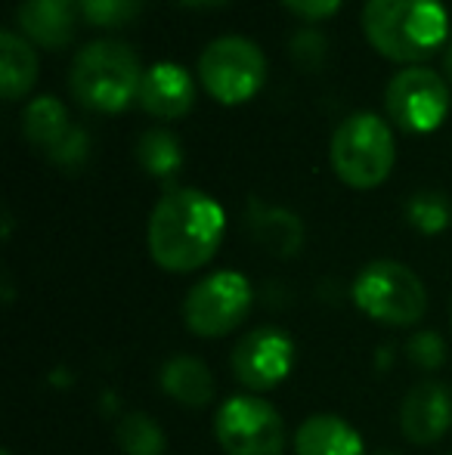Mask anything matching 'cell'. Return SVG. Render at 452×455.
<instances>
[{
  "label": "cell",
  "instance_id": "6da1fadb",
  "mask_svg": "<svg viewBox=\"0 0 452 455\" xmlns=\"http://www.w3.org/2000/svg\"><path fill=\"white\" fill-rule=\"evenodd\" d=\"M224 208L193 186L168 189L149 214V254L168 273H193L218 254L224 239Z\"/></svg>",
  "mask_w": 452,
  "mask_h": 455
},
{
  "label": "cell",
  "instance_id": "7a4b0ae2",
  "mask_svg": "<svg viewBox=\"0 0 452 455\" xmlns=\"http://www.w3.org/2000/svg\"><path fill=\"white\" fill-rule=\"evenodd\" d=\"M362 28L387 60L418 62L447 41L449 16L443 0H366Z\"/></svg>",
  "mask_w": 452,
  "mask_h": 455
},
{
  "label": "cell",
  "instance_id": "3957f363",
  "mask_svg": "<svg viewBox=\"0 0 452 455\" xmlns=\"http://www.w3.org/2000/svg\"><path fill=\"white\" fill-rule=\"evenodd\" d=\"M139 56L121 41H91L75 53L68 84L87 108L121 112L139 93Z\"/></svg>",
  "mask_w": 452,
  "mask_h": 455
},
{
  "label": "cell",
  "instance_id": "277c9868",
  "mask_svg": "<svg viewBox=\"0 0 452 455\" xmlns=\"http://www.w3.org/2000/svg\"><path fill=\"white\" fill-rule=\"evenodd\" d=\"M397 146L385 118L353 112L332 133V168L353 189H372L391 174Z\"/></svg>",
  "mask_w": 452,
  "mask_h": 455
},
{
  "label": "cell",
  "instance_id": "5b68a950",
  "mask_svg": "<svg viewBox=\"0 0 452 455\" xmlns=\"http://www.w3.org/2000/svg\"><path fill=\"white\" fill-rule=\"evenodd\" d=\"M353 304L375 323L409 329L422 323L428 310V291L422 279L400 260H372L356 275Z\"/></svg>",
  "mask_w": 452,
  "mask_h": 455
},
{
  "label": "cell",
  "instance_id": "8992f818",
  "mask_svg": "<svg viewBox=\"0 0 452 455\" xmlns=\"http://www.w3.org/2000/svg\"><path fill=\"white\" fill-rule=\"evenodd\" d=\"M199 78L205 91L226 106L251 100L266 78L264 50L242 35L214 37L199 56Z\"/></svg>",
  "mask_w": 452,
  "mask_h": 455
},
{
  "label": "cell",
  "instance_id": "52a82bcc",
  "mask_svg": "<svg viewBox=\"0 0 452 455\" xmlns=\"http://www.w3.org/2000/svg\"><path fill=\"white\" fill-rule=\"evenodd\" d=\"M251 298V285L242 273H211L208 279L195 282L183 300L186 329L199 338H224L248 319Z\"/></svg>",
  "mask_w": 452,
  "mask_h": 455
},
{
  "label": "cell",
  "instance_id": "ba28073f",
  "mask_svg": "<svg viewBox=\"0 0 452 455\" xmlns=\"http://www.w3.org/2000/svg\"><path fill=\"white\" fill-rule=\"evenodd\" d=\"M214 434L226 455H282L285 421L260 396H229L214 415Z\"/></svg>",
  "mask_w": 452,
  "mask_h": 455
},
{
  "label": "cell",
  "instance_id": "9c48e42d",
  "mask_svg": "<svg viewBox=\"0 0 452 455\" xmlns=\"http://www.w3.org/2000/svg\"><path fill=\"white\" fill-rule=\"evenodd\" d=\"M385 102L400 127L412 133H428L447 118L449 91L434 68H403L387 84Z\"/></svg>",
  "mask_w": 452,
  "mask_h": 455
},
{
  "label": "cell",
  "instance_id": "30bf717a",
  "mask_svg": "<svg viewBox=\"0 0 452 455\" xmlns=\"http://www.w3.org/2000/svg\"><path fill=\"white\" fill-rule=\"evenodd\" d=\"M295 341L276 325H264L239 338L233 347V371L248 390H273L295 369Z\"/></svg>",
  "mask_w": 452,
  "mask_h": 455
},
{
  "label": "cell",
  "instance_id": "8fae6325",
  "mask_svg": "<svg viewBox=\"0 0 452 455\" xmlns=\"http://www.w3.org/2000/svg\"><path fill=\"white\" fill-rule=\"evenodd\" d=\"M25 137L47 152L50 162L62 164V168H78L84 164L91 140H87L84 127L72 124L66 106L56 96H37L31 106L25 108Z\"/></svg>",
  "mask_w": 452,
  "mask_h": 455
},
{
  "label": "cell",
  "instance_id": "7c38bea8",
  "mask_svg": "<svg viewBox=\"0 0 452 455\" xmlns=\"http://www.w3.org/2000/svg\"><path fill=\"white\" fill-rule=\"evenodd\" d=\"M400 427L409 443H437L452 427V390L440 381H418L403 396Z\"/></svg>",
  "mask_w": 452,
  "mask_h": 455
},
{
  "label": "cell",
  "instance_id": "4fadbf2b",
  "mask_svg": "<svg viewBox=\"0 0 452 455\" xmlns=\"http://www.w3.org/2000/svg\"><path fill=\"white\" fill-rule=\"evenodd\" d=\"M137 100L155 118H180L195 102V81L177 62H155V66L143 72Z\"/></svg>",
  "mask_w": 452,
  "mask_h": 455
},
{
  "label": "cell",
  "instance_id": "5bb4252c",
  "mask_svg": "<svg viewBox=\"0 0 452 455\" xmlns=\"http://www.w3.org/2000/svg\"><path fill=\"white\" fill-rule=\"evenodd\" d=\"M81 0H22L16 22L31 41L44 47H62L72 41Z\"/></svg>",
  "mask_w": 452,
  "mask_h": 455
},
{
  "label": "cell",
  "instance_id": "9a60e30c",
  "mask_svg": "<svg viewBox=\"0 0 452 455\" xmlns=\"http://www.w3.org/2000/svg\"><path fill=\"white\" fill-rule=\"evenodd\" d=\"M248 229L258 239L260 248H266L276 258H295L304 245V223L289 208H276V204H264L258 198L248 202Z\"/></svg>",
  "mask_w": 452,
  "mask_h": 455
},
{
  "label": "cell",
  "instance_id": "2e32d148",
  "mask_svg": "<svg viewBox=\"0 0 452 455\" xmlns=\"http://www.w3.org/2000/svg\"><path fill=\"white\" fill-rule=\"evenodd\" d=\"M295 455H362V437L338 415H310L295 434Z\"/></svg>",
  "mask_w": 452,
  "mask_h": 455
},
{
  "label": "cell",
  "instance_id": "e0dca14e",
  "mask_svg": "<svg viewBox=\"0 0 452 455\" xmlns=\"http://www.w3.org/2000/svg\"><path fill=\"white\" fill-rule=\"evenodd\" d=\"M162 390L168 396H174L180 406L186 409H202L214 400V375L199 356H170L162 365Z\"/></svg>",
  "mask_w": 452,
  "mask_h": 455
},
{
  "label": "cell",
  "instance_id": "ac0fdd59",
  "mask_svg": "<svg viewBox=\"0 0 452 455\" xmlns=\"http://www.w3.org/2000/svg\"><path fill=\"white\" fill-rule=\"evenodd\" d=\"M37 78V56L22 35L4 28L0 31V87L6 100H19L31 91Z\"/></svg>",
  "mask_w": 452,
  "mask_h": 455
},
{
  "label": "cell",
  "instance_id": "d6986e66",
  "mask_svg": "<svg viewBox=\"0 0 452 455\" xmlns=\"http://www.w3.org/2000/svg\"><path fill=\"white\" fill-rule=\"evenodd\" d=\"M137 162L143 164V171L155 177H170L177 174V168L183 164V149L180 140L164 127H152L143 131L137 140Z\"/></svg>",
  "mask_w": 452,
  "mask_h": 455
},
{
  "label": "cell",
  "instance_id": "ffe728a7",
  "mask_svg": "<svg viewBox=\"0 0 452 455\" xmlns=\"http://www.w3.org/2000/svg\"><path fill=\"white\" fill-rule=\"evenodd\" d=\"M115 437H118V446L124 455H164V446H168L158 421L149 419L146 412L124 415Z\"/></svg>",
  "mask_w": 452,
  "mask_h": 455
},
{
  "label": "cell",
  "instance_id": "44dd1931",
  "mask_svg": "<svg viewBox=\"0 0 452 455\" xmlns=\"http://www.w3.org/2000/svg\"><path fill=\"white\" fill-rule=\"evenodd\" d=\"M406 214H409L412 227L434 235L449 223V198L437 189L416 192V196L409 198V204H406Z\"/></svg>",
  "mask_w": 452,
  "mask_h": 455
},
{
  "label": "cell",
  "instance_id": "7402d4cb",
  "mask_svg": "<svg viewBox=\"0 0 452 455\" xmlns=\"http://www.w3.org/2000/svg\"><path fill=\"white\" fill-rule=\"evenodd\" d=\"M146 0H81V12L87 22L103 25V28H118L139 16Z\"/></svg>",
  "mask_w": 452,
  "mask_h": 455
},
{
  "label": "cell",
  "instance_id": "603a6c76",
  "mask_svg": "<svg viewBox=\"0 0 452 455\" xmlns=\"http://www.w3.org/2000/svg\"><path fill=\"white\" fill-rule=\"evenodd\" d=\"M409 360L422 369H440L447 360V347H443V338L437 331H418L409 341Z\"/></svg>",
  "mask_w": 452,
  "mask_h": 455
},
{
  "label": "cell",
  "instance_id": "cb8c5ba5",
  "mask_svg": "<svg viewBox=\"0 0 452 455\" xmlns=\"http://www.w3.org/2000/svg\"><path fill=\"white\" fill-rule=\"evenodd\" d=\"M291 44H295V47H291L295 50V56L307 62V66H313V62L326 53V41H322L316 31H301V35H295V41Z\"/></svg>",
  "mask_w": 452,
  "mask_h": 455
},
{
  "label": "cell",
  "instance_id": "d4e9b609",
  "mask_svg": "<svg viewBox=\"0 0 452 455\" xmlns=\"http://www.w3.org/2000/svg\"><path fill=\"white\" fill-rule=\"evenodd\" d=\"M285 4L304 19H326L338 10L341 0H285Z\"/></svg>",
  "mask_w": 452,
  "mask_h": 455
},
{
  "label": "cell",
  "instance_id": "484cf974",
  "mask_svg": "<svg viewBox=\"0 0 452 455\" xmlns=\"http://www.w3.org/2000/svg\"><path fill=\"white\" fill-rule=\"evenodd\" d=\"M180 4H186V6H220V4H226V0H180Z\"/></svg>",
  "mask_w": 452,
  "mask_h": 455
},
{
  "label": "cell",
  "instance_id": "4316f807",
  "mask_svg": "<svg viewBox=\"0 0 452 455\" xmlns=\"http://www.w3.org/2000/svg\"><path fill=\"white\" fill-rule=\"evenodd\" d=\"M447 75L452 78V44H449V50H447Z\"/></svg>",
  "mask_w": 452,
  "mask_h": 455
},
{
  "label": "cell",
  "instance_id": "83f0119b",
  "mask_svg": "<svg viewBox=\"0 0 452 455\" xmlns=\"http://www.w3.org/2000/svg\"><path fill=\"white\" fill-rule=\"evenodd\" d=\"M0 455H12V452H10V450H4V452H0Z\"/></svg>",
  "mask_w": 452,
  "mask_h": 455
}]
</instances>
